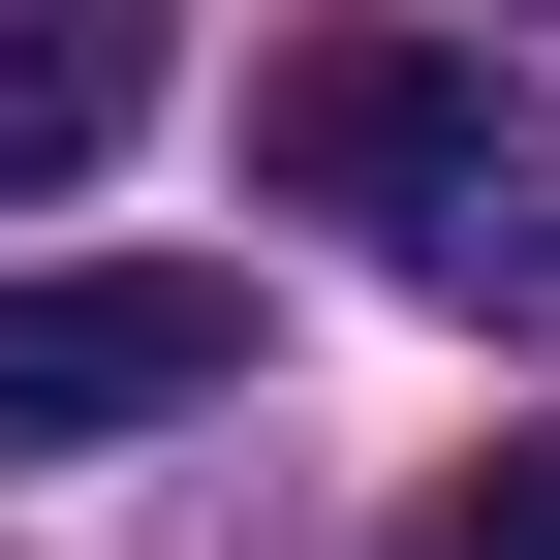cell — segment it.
I'll use <instances>...</instances> for the list:
<instances>
[{
  "mask_svg": "<svg viewBox=\"0 0 560 560\" xmlns=\"http://www.w3.org/2000/svg\"><path fill=\"white\" fill-rule=\"evenodd\" d=\"M249 187H280V219H374L436 312L560 342V125H529V94H467L436 32H312V62L249 94Z\"/></svg>",
  "mask_w": 560,
  "mask_h": 560,
  "instance_id": "obj_1",
  "label": "cell"
},
{
  "mask_svg": "<svg viewBox=\"0 0 560 560\" xmlns=\"http://www.w3.org/2000/svg\"><path fill=\"white\" fill-rule=\"evenodd\" d=\"M249 374V280L125 249V280H0V436H156V405Z\"/></svg>",
  "mask_w": 560,
  "mask_h": 560,
  "instance_id": "obj_2",
  "label": "cell"
},
{
  "mask_svg": "<svg viewBox=\"0 0 560 560\" xmlns=\"http://www.w3.org/2000/svg\"><path fill=\"white\" fill-rule=\"evenodd\" d=\"M125 125H156V0H0V219L94 187Z\"/></svg>",
  "mask_w": 560,
  "mask_h": 560,
  "instance_id": "obj_3",
  "label": "cell"
},
{
  "mask_svg": "<svg viewBox=\"0 0 560 560\" xmlns=\"http://www.w3.org/2000/svg\"><path fill=\"white\" fill-rule=\"evenodd\" d=\"M405 560H560V436H499V467H467V499L405 529Z\"/></svg>",
  "mask_w": 560,
  "mask_h": 560,
  "instance_id": "obj_4",
  "label": "cell"
}]
</instances>
